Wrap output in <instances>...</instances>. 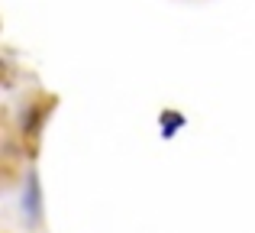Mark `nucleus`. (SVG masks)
<instances>
[{"label":"nucleus","instance_id":"1","mask_svg":"<svg viewBox=\"0 0 255 233\" xmlns=\"http://www.w3.org/2000/svg\"><path fill=\"white\" fill-rule=\"evenodd\" d=\"M19 217H23L26 230L42 227V182H39L36 165L23 172V185H19Z\"/></svg>","mask_w":255,"mask_h":233},{"label":"nucleus","instance_id":"3","mask_svg":"<svg viewBox=\"0 0 255 233\" xmlns=\"http://www.w3.org/2000/svg\"><path fill=\"white\" fill-rule=\"evenodd\" d=\"M187 120H184V114H174V110H165L162 114V139H171L174 133L184 126Z\"/></svg>","mask_w":255,"mask_h":233},{"label":"nucleus","instance_id":"2","mask_svg":"<svg viewBox=\"0 0 255 233\" xmlns=\"http://www.w3.org/2000/svg\"><path fill=\"white\" fill-rule=\"evenodd\" d=\"M45 114H49V104H42V101H29L23 110H19V136H23L26 143H36L39 139Z\"/></svg>","mask_w":255,"mask_h":233}]
</instances>
